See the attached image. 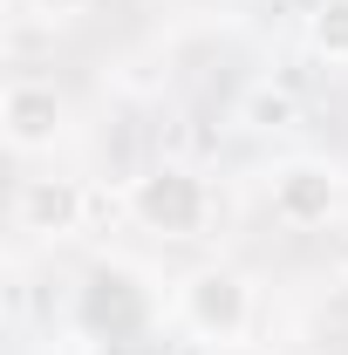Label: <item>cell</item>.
Returning <instances> with one entry per match:
<instances>
[{
  "instance_id": "cell-9",
  "label": "cell",
  "mask_w": 348,
  "mask_h": 355,
  "mask_svg": "<svg viewBox=\"0 0 348 355\" xmlns=\"http://www.w3.org/2000/svg\"><path fill=\"white\" fill-rule=\"evenodd\" d=\"M82 7H89V0H35V14H42V21H76Z\"/></svg>"
},
{
  "instance_id": "cell-8",
  "label": "cell",
  "mask_w": 348,
  "mask_h": 355,
  "mask_svg": "<svg viewBox=\"0 0 348 355\" xmlns=\"http://www.w3.org/2000/svg\"><path fill=\"white\" fill-rule=\"evenodd\" d=\"M294 116H301V103L287 89H253L246 96V123L253 130H294Z\"/></svg>"
},
{
  "instance_id": "cell-4",
  "label": "cell",
  "mask_w": 348,
  "mask_h": 355,
  "mask_svg": "<svg viewBox=\"0 0 348 355\" xmlns=\"http://www.w3.org/2000/svg\"><path fill=\"white\" fill-rule=\"evenodd\" d=\"M0 130H7V150H21V157L55 150V137L69 130L62 89L42 83V76H14V83L0 89Z\"/></svg>"
},
{
  "instance_id": "cell-3",
  "label": "cell",
  "mask_w": 348,
  "mask_h": 355,
  "mask_svg": "<svg viewBox=\"0 0 348 355\" xmlns=\"http://www.w3.org/2000/svg\"><path fill=\"white\" fill-rule=\"evenodd\" d=\"M177 321L198 342H239L253 328V280L239 266H198L177 280Z\"/></svg>"
},
{
  "instance_id": "cell-6",
  "label": "cell",
  "mask_w": 348,
  "mask_h": 355,
  "mask_svg": "<svg viewBox=\"0 0 348 355\" xmlns=\"http://www.w3.org/2000/svg\"><path fill=\"white\" fill-rule=\"evenodd\" d=\"M89 219V191L76 178H21L14 191V225L28 239H69Z\"/></svg>"
},
{
  "instance_id": "cell-7",
  "label": "cell",
  "mask_w": 348,
  "mask_h": 355,
  "mask_svg": "<svg viewBox=\"0 0 348 355\" xmlns=\"http://www.w3.org/2000/svg\"><path fill=\"white\" fill-rule=\"evenodd\" d=\"M307 42L321 48L328 62H342V69H348V0H314V14H307Z\"/></svg>"
},
{
  "instance_id": "cell-5",
  "label": "cell",
  "mask_w": 348,
  "mask_h": 355,
  "mask_svg": "<svg viewBox=\"0 0 348 355\" xmlns=\"http://www.w3.org/2000/svg\"><path fill=\"white\" fill-rule=\"evenodd\" d=\"M266 198H273V219L280 225H328L342 212V171L335 164H321V157H294V164H280L273 184H266Z\"/></svg>"
},
{
  "instance_id": "cell-2",
  "label": "cell",
  "mask_w": 348,
  "mask_h": 355,
  "mask_svg": "<svg viewBox=\"0 0 348 355\" xmlns=\"http://www.w3.org/2000/svg\"><path fill=\"white\" fill-rule=\"evenodd\" d=\"M150 314H157V294L143 287L137 266H123V260L89 266L82 294H76V321H82L96 342H137L150 328Z\"/></svg>"
},
{
  "instance_id": "cell-1",
  "label": "cell",
  "mask_w": 348,
  "mask_h": 355,
  "mask_svg": "<svg viewBox=\"0 0 348 355\" xmlns=\"http://www.w3.org/2000/svg\"><path fill=\"white\" fill-rule=\"evenodd\" d=\"M123 212L157 239H198L212 225V184L191 164H150L123 184Z\"/></svg>"
}]
</instances>
